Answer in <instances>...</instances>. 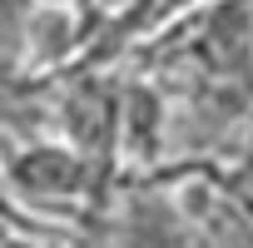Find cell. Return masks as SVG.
I'll use <instances>...</instances> for the list:
<instances>
[{
  "label": "cell",
  "mask_w": 253,
  "mask_h": 248,
  "mask_svg": "<svg viewBox=\"0 0 253 248\" xmlns=\"http://www.w3.org/2000/svg\"><path fill=\"white\" fill-rule=\"evenodd\" d=\"M0 164H5V179L15 184V194L35 213H45V218L70 213V208L80 218H89L109 199V179L70 139H35V134H25V144H5L0 149Z\"/></svg>",
  "instance_id": "cell-1"
},
{
  "label": "cell",
  "mask_w": 253,
  "mask_h": 248,
  "mask_svg": "<svg viewBox=\"0 0 253 248\" xmlns=\"http://www.w3.org/2000/svg\"><path fill=\"white\" fill-rule=\"evenodd\" d=\"M35 10H40V0H0V70L5 75H25Z\"/></svg>",
  "instance_id": "cell-2"
},
{
  "label": "cell",
  "mask_w": 253,
  "mask_h": 248,
  "mask_svg": "<svg viewBox=\"0 0 253 248\" xmlns=\"http://www.w3.org/2000/svg\"><path fill=\"white\" fill-rule=\"evenodd\" d=\"M0 233H20V238H70V228H50L45 213H35L15 184L5 179V164H0Z\"/></svg>",
  "instance_id": "cell-3"
}]
</instances>
